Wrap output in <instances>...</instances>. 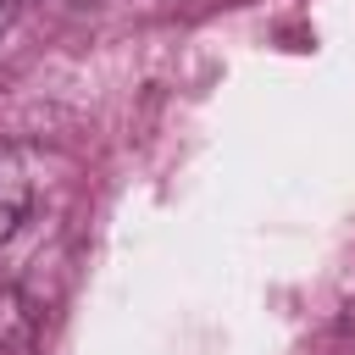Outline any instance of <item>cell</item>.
<instances>
[{"mask_svg":"<svg viewBox=\"0 0 355 355\" xmlns=\"http://www.w3.org/2000/svg\"><path fill=\"white\" fill-rule=\"evenodd\" d=\"M50 6H61V11H89V6H100V0H50Z\"/></svg>","mask_w":355,"mask_h":355,"instance_id":"cell-3","label":"cell"},{"mask_svg":"<svg viewBox=\"0 0 355 355\" xmlns=\"http://www.w3.org/2000/svg\"><path fill=\"white\" fill-rule=\"evenodd\" d=\"M33 211V172L17 144H0V244L28 222Z\"/></svg>","mask_w":355,"mask_h":355,"instance_id":"cell-1","label":"cell"},{"mask_svg":"<svg viewBox=\"0 0 355 355\" xmlns=\"http://www.w3.org/2000/svg\"><path fill=\"white\" fill-rule=\"evenodd\" d=\"M17 6H22V0H0V33L11 28V17H17Z\"/></svg>","mask_w":355,"mask_h":355,"instance_id":"cell-2","label":"cell"}]
</instances>
